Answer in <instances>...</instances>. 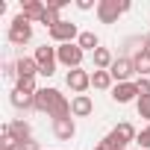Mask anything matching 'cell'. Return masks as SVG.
I'll return each mask as SVG.
<instances>
[{
	"instance_id": "cell-1",
	"label": "cell",
	"mask_w": 150,
	"mask_h": 150,
	"mask_svg": "<svg viewBox=\"0 0 150 150\" xmlns=\"http://www.w3.org/2000/svg\"><path fill=\"white\" fill-rule=\"evenodd\" d=\"M35 112H44V115H50L53 121H59V118H71V100L59 91V88H38V94H35Z\"/></svg>"
},
{
	"instance_id": "cell-16",
	"label": "cell",
	"mask_w": 150,
	"mask_h": 150,
	"mask_svg": "<svg viewBox=\"0 0 150 150\" xmlns=\"http://www.w3.org/2000/svg\"><path fill=\"white\" fill-rule=\"evenodd\" d=\"M91 62H94V71H109L112 62H115V56H112L109 47H97V50L91 53Z\"/></svg>"
},
{
	"instance_id": "cell-3",
	"label": "cell",
	"mask_w": 150,
	"mask_h": 150,
	"mask_svg": "<svg viewBox=\"0 0 150 150\" xmlns=\"http://www.w3.org/2000/svg\"><path fill=\"white\" fill-rule=\"evenodd\" d=\"M129 0H100L97 3V21L100 24H115L124 12H129Z\"/></svg>"
},
{
	"instance_id": "cell-24",
	"label": "cell",
	"mask_w": 150,
	"mask_h": 150,
	"mask_svg": "<svg viewBox=\"0 0 150 150\" xmlns=\"http://www.w3.org/2000/svg\"><path fill=\"white\" fill-rule=\"evenodd\" d=\"M135 88H138V97H150V77H138Z\"/></svg>"
},
{
	"instance_id": "cell-9",
	"label": "cell",
	"mask_w": 150,
	"mask_h": 150,
	"mask_svg": "<svg viewBox=\"0 0 150 150\" xmlns=\"http://www.w3.org/2000/svg\"><path fill=\"white\" fill-rule=\"evenodd\" d=\"M65 83H68V88H71L74 94H86V91L91 88V74L83 71V68H74V71H68Z\"/></svg>"
},
{
	"instance_id": "cell-19",
	"label": "cell",
	"mask_w": 150,
	"mask_h": 150,
	"mask_svg": "<svg viewBox=\"0 0 150 150\" xmlns=\"http://www.w3.org/2000/svg\"><path fill=\"white\" fill-rule=\"evenodd\" d=\"M77 44H80L83 50H91V53H94V50L100 47V38H97V33H91V30H83V33H80V38H77Z\"/></svg>"
},
{
	"instance_id": "cell-26",
	"label": "cell",
	"mask_w": 150,
	"mask_h": 150,
	"mask_svg": "<svg viewBox=\"0 0 150 150\" xmlns=\"http://www.w3.org/2000/svg\"><path fill=\"white\" fill-rule=\"evenodd\" d=\"M77 9H80V12H91V9L97 12V6L91 3V0H77Z\"/></svg>"
},
{
	"instance_id": "cell-23",
	"label": "cell",
	"mask_w": 150,
	"mask_h": 150,
	"mask_svg": "<svg viewBox=\"0 0 150 150\" xmlns=\"http://www.w3.org/2000/svg\"><path fill=\"white\" fill-rule=\"evenodd\" d=\"M135 109H138V118L150 121V97H138L135 100Z\"/></svg>"
},
{
	"instance_id": "cell-8",
	"label": "cell",
	"mask_w": 150,
	"mask_h": 150,
	"mask_svg": "<svg viewBox=\"0 0 150 150\" xmlns=\"http://www.w3.org/2000/svg\"><path fill=\"white\" fill-rule=\"evenodd\" d=\"M47 35L56 44H71L74 38H80V30H77V24H71V21H59L56 27L47 30Z\"/></svg>"
},
{
	"instance_id": "cell-14",
	"label": "cell",
	"mask_w": 150,
	"mask_h": 150,
	"mask_svg": "<svg viewBox=\"0 0 150 150\" xmlns=\"http://www.w3.org/2000/svg\"><path fill=\"white\" fill-rule=\"evenodd\" d=\"M53 135L59 141H71L74 135H77V124H74V118H59L53 121Z\"/></svg>"
},
{
	"instance_id": "cell-22",
	"label": "cell",
	"mask_w": 150,
	"mask_h": 150,
	"mask_svg": "<svg viewBox=\"0 0 150 150\" xmlns=\"http://www.w3.org/2000/svg\"><path fill=\"white\" fill-rule=\"evenodd\" d=\"M0 150H18V141L9 135L6 124H3V129H0Z\"/></svg>"
},
{
	"instance_id": "cell-28",
	"label": "cell",
	"mask_w": 150,
	"mask_h": 150,
	"mask_svg": "<svg viewBox=\"0 0 150 150\" xmlns=\"http://www.w3.org/2000/svg\"><path fill=\"white\" fill-rule=\"evenodd\" d=\"M91 150H112V147H109V144H106V141H97V144H94V147H91Z\"/></svg>"
},
{
	"instance_id": "cell-25",
	"label": "cell",
	"mask_w": 150,
	"mask_h": 150,
	"mask_svg": "<svg viewBox=\"0 0 150 150\" xmlns=\"http://www.w3.org/2000/svg\"><path fill=\"white\" fill-rule=\"evenodd\" d=\"M135 144H138L141 150H150V127H147V129H141V132L135 135Z\"/></svg>"
},
{
	"instance_id": "cell-29",
	"label": "cell",
	"mask_w": 150,
	"mask_h": 150,
	"mask_svg": "<svg viewBox=\"0 0 150 150\" xmlns=\"http://www.w3.org/2000/svg\"><path fill=\"white\" fill-rule=\"evenodd\" d=\"M141 44H144V50H147V53H150V35H147V38H144V41H141Z\"/></svg>"
},
{
	"instance_id": "cell-27",
	"label": "cell",
	"mask_w": 150,
	"mask_h": 150,
	"mask_svg": "<svg viewBox=\"0 0 150 150\" xmlns=\"http://www.w3.org/2000/svg\"><path fill=\"white\" fill-rule=\"evenodd\" d=\"M18 150H41V147H38V141H35V138H30V141L18 144Z\"/></svg>"
},
{
	"instance_id": "cell-4",
	"label": "cell",
	"mask_w": 150,
	"mask_h": 150,
	"mask_svg": "<svg viewBox=\"0 0 150 150\" xmlns=\"http://www.w3.org/2000/svg\"><path fill=\"white\" fill-rule=\"evenodd\" d=\"M135 135H138V132H135V127H132L129 121H121V124H118V127H115L103 141H106L112 150H127V144H129V141H135Z\"/></svg>"
},
{
	"instance_id": "cell-5",
	"label": "cell",
	"mask_w": 150,
	"mask_h": 150,
	"mask_svg": "<svg viewBox=\"0 0 150 150\" xmlns=\"http://www.w3.org/2000/svg\"><path fill=\"white\" fill-rule=\"evenodd\" d=\"M83 56H86V50H83L77 41H71V44H59V47H56V59H59V65H65L68 71L83 68Z\"/></svg>"
},
{
	"instance_id": "cell-10",
	"label": "cell",
	"mask_w": 150,
	"mask_h": 150,
	"mask_svg": "<svg viewBox=\"0 0 150 150\" xmlns=\"http://www.w3.org/2000/svg\"><path fill=\"white\" fill-rule=\"evenodd\" d=\"M21 15L33 24H41L47 15V3H41V0H21Z\"/></svg>"
},
{
	"instance_id": "cell-12",
	"label": "cell",
	"mask_w": 150,
	"mask_h": 150,
	"mask_svg": "<svg viewBox=\"0 0 150 150\" xmlns=\"http://www.w3.org/2000/svg\"><path fill=\"white\" fill-rule=\"evenodd\" d=\"M112 100L115 103H132V100H138V88H135V83H118L115 88H112Z\"/></svg>"
},
{
	"instance_id": "cell-7",
	"label": "cell",
	"mask_w": 150,
	"mask_h": 150,
	"mask_svg": "<svg viewBox=\"0 0 150 150\" xmlns=\"http://www.w3.org/2000/svg\"><path fill=\"white\" fill-rule=\"evenodd\" d=\"M109 74H112L115 86H118V83H132V74H135V62H132V56H118V59L112 62Z\"/></svg>"
},
{
	"instance_id": "cell-13",
	"label": "cell",
	"mask_w": 150,
	"mask_h": 150,
	"mask_svg": "<svg viewBox=\"0 0 150 150\" xmlns=\"http://www.w3.org/2000/svg\"><path fill=\"white\" fill-rule=\"evenodd\" d=\"M91 112H94V100L88 94H74V100H71V115L74 118H88Z\"/></svg>"
},
{
	"instance_id": "cell-17",
	"label": "cell",
	"mask_w": 150,
	"mask_h": 150,
	"mask_svg": "<svg viewBox=\"0 0 150 150\" xmlns=\"http://www.w3.org/2000/svg\"><path fill=\"white\" fill-rule=\"evenodd\" d=\"M15 68H18V80H21V77H35V74H38L35 56H21V59L15 62Z\"/></svg>"
},
{
	"instance_id": "cell-11",
	"label": "cell",
	"mask_w": 150,
	"mask_h": 150,
	"mask_svg": "<svg viewBox=\"0 0 150 150\" xmlns=\"http://www.w3.org/2000/svg\"><path fill=\"white\" fill-rule=\"evenodd\" d=\"M6 129H9V135H12L18 144H24V141H30V138H33V127H30V121H24V118L9 121V124H6Z\"/></svg>"
},
{
	"instance_id": "cell-2",
	"label": "cell",
	"mask_w": 150,
	"mask_h": 150,
	"mask_svg": "<svg viewBox=\"0 0 150 150\" xmlns=\"http://www.w3.org/2000/svg\"><path fill=\"white\" fill-rule=\"evenodd\" d=\"M6 38H9V44H15V47L30 44V41H33V21H27L24 15H15V18H12V24H9Z\"/></svg>"
},
{
	"instance_id": "cell-20",
	"label": "cell",
	"mask_w": 150,
	"mask_h": 150,
	"mask_svg": "<svg viewBox=\"0 0 150 150\" xmlns=\"http://www.w3.org/2000/svg\"><path fill=\"white\" fill-rule=\"evenodd\" d=\"M112 83H115V80H112V74H109V71H94V74H91V86H94V88H100V91L115 88Z\"/></svg>"
},
{
	"instance_id": "cell-15",
	"label": "cell",
	"mask_w": 150,
	"mask_h": 150,
	"mask_svg": "<svg viewBox=\"0 0 150 150\" xmlns=\"http://www.w3.org/2000/svg\"><path fill=\"white\" fill-rule=\"evenodd\" d=\"M9 103H12L15 109H21V112L35 109V97H33V94H24V91H18V88H12V91H9Z\"/></svg>"
},
{
	"instance_id": "cell-18",
	"label": "cell",
	"mask_w": 150,
	"mask_h": 150,
	"mask_svg": "<svg viewBox=\"0 0 150 150\" xmlns=\"http://www.w3.org/2000/svg\"><path fill=\"white\" fill-rule=\"evenodd\" d=\"M132 62H135V74H138V77H150V53L144 47L132 56Z\"/></svg>"
},
{
	"instance_id": "cell-21",
	"label": "cell",
	"mask_w": 150,
	"mask_h": 150,
	"mask_svg": "<svg viewBox=\"0 0 150 150\" xmlns=\"http://www.w3.org/2000/svg\"><path fill=\"white\" fill-rule=\"evenodd\" d=\"M15 88L18 91H24V94H38V86H35V77H21V80H15Z\"/></svg>"
},
{
	"instance_id": "cell-6",
	"label": "cell",
	"mask_w": 150,
	"mask_h": 150,
	"mask_svg": "<svg viewBox=\"0 0 150 150\" xmlns=\"http://www.w3.org/2000/svg\"><path fill=\"white\" fill-rule=\"evenodd\" d=\"M35 62H38V74L41 77H53L56 74V65H59V59H56V47H47V44H41V47H35Z\"/></svg>"
}]
</instances>
